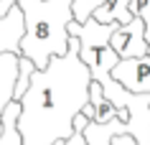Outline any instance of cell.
<instances>
[{"mask_svg":"<svg viewBox=\"0 0 150 145\" xmlns=\"http://www.w3.org/2000/svg\"><path fill=\"white\" fill-rule=\"evenodd\" d=\"M18 79V56L0 54V132H3V110L13 102V89Z\"/></svg>","mask_w":150,"mask_h":145,"instance_id":"obj_7","label":"cell"},{"mask_svg":"<svg viewBox=\"0 0 150 145\" xmlns=\"http://www.w3.org/2000/svg\"><path fill=\"white\" fill-rule=\"evenodd\" d=\"M74 0H18L23 10L25 33L21 38V56L31 59L36 69H43L51 56H61L69 48L66 25L74 21Z\"/></svg>","mask_w":150,"mask_h":145,"instance_id":"obj_2","label":"cell"},{"mask_svg":"<svg viewBox=\"0 0 150 145\" xmlns=\"http://www.w3.org/2000/svg\"><path fill=\"white\" fill-rule=\"evenodd\" d=\"M104 3H107V0H74V3H71L74 21H76V23L89 21V18H92V13H94L99 5H104Z\"/></svg>","mask_w":150,"mask_h":145,"instance_id":"obj_9","label":"cell"},{"mask_svg":"<svg viewBox=\"0 0 150 145\" xmlns=\"http://www.w3.org/2000/svg\"><path fill=\"white\" fill-rule=\"evenodd\" d=\"M18 115H21V105L16 99L8 102V107L3 110V132H0V145H23V137L18 132Z\"/></svg>","mask_w":150,"mask_h":145,"instance_id":"obj_8","label":"cell"},{"mask_svg":"<svg viewBox=\"0 0 150 145\" xmlns=\"http://www.w3.org/2000/svg\"><path fill=\"white\" fill-rule=\"evenodd\" d=\"M66 145H89V143H87V137H84V132L74 130V132L66 137Z\"/></svg>","mask_w":150,"mask_h":145,"instance_id":"obj_12","label":"cell"},{"mask_svg":"<svg viewBox=\"0 0 150 145\" xmlns=\"http://www.w3.org/2000/svg\"><path fill=\"white\" fill-rule=\"evenodd\" d=\"M51 145H66V140H56V143H51Z\"/></svg>","mask_w":150,"mask_h":145,"instance_id":"obj_14","label":"cell"},{"mask_svg":"<svg viewBox=\"0 0 150 145\" xmlns=\"http://www.w3.org/2000/svg\"><path fill=\"white\" fill-rule=\"evenodd\" d=\"M120 28V23H99L94 18H89L84 23H76V21H69L66 31L69 36H76L79 38V46L81 48H102V46H110V38L112 33Z\"/></svg>","mask_w":150,"mask_h":145,"instance_id":"obj_5","label":"cell"},{"mask_svg":"<svg viewBox=\"0 0 150 145\" xmlns=\"http://www.w3.org/2000/svg\"><path fill=\"white\" fill-rule=\"evenodd\" d=\"M16 3H18V0H0V16H5V13L16 5Z\"/></svg>","mask_w":150,"mask_h":145,"instance_id":"obj_13","label":"cell"},{"mask_svg":"<svg viewBox=\"0 0 150 145\" xmlns=\"http://www.w3.org/2000/svg\"><path fill=\"white\" fill-rule=\"evenodd\" d=\"M110 46L115 48V54L120 59H132V56H145L150 51V43L145 41V23L142 18L132 16V21L125 25H120L112 33Z\"/></svg>","mask_w":150,"mask_h":145,"instance_id":"obj_4","label":"cell"},{"mask_svg":"<svg viewBox=\"0 0 150 145\" xmlns=\"http://www.w3.org/2000/svg\"><path fill=\"white\" fill-rule=\"evenodd\" d=\"M130 13L142 18V23H145V41L150 43V0H130Z\"/></svg>","mask_w":150,"mask_h":145,"instance_id":"obj_10","label":"cell"},{"mask_svg":"<svg viewBox=\"0 0 150 145\" xmlns=\"http://www.w3.org/2000/svg\"><path fill=\"white\" fill-rule=\"evenodd\" d=\"M112 79L120 81L127 92L150 94V54L132 59H117L110 69Z\"/></svg>","mask_w":150,"mask_h":145,"instance_id":"obj_3","label":"cell"},{"mask_svg":"<svg viewBox=\"0 0 150 145\" xmlns=\"http://www.w3.org/2000/svg\"><path fill=\"white\" fill-rule=\"evenodd\" d=\"M110 145H137V140H135L130 132H117V135L110 140Z\"/></svg>","mask_w":150,"mask_h":145,"instance_id":"obj_11","label":"cell"},{"mask_svg":"<svg viewBox=\"0 0 150 145\" xmlns=\"http://www.w3.org/2000/svg\"><path fill=\"white\" fill-rule=\"evenodd\" d=\"M92 71L79 56V38L69 36V48L51 56L28 79L21 105L18 132L23 145H51L74 132V117L89 102Z\"/></svg>","mask_w":150,"mask_h":145,"instance_id":"obj_1","label":"cell"},{"mask_svg":"<svg viewBox=\"0 0 150 145\" xmlns=\"http://www.w3.org/2000/svg\"><path fill=\"white\" fill-rule=\"evenodd\" d=\"M23 33H25L23 10L18 8V3H16L5 16H0V54L21 56V38H23Z\"/></svg>","mask_w":150,"mask_h":145,"instance_id":"obj_6","label":"cell"}]
</instances>
